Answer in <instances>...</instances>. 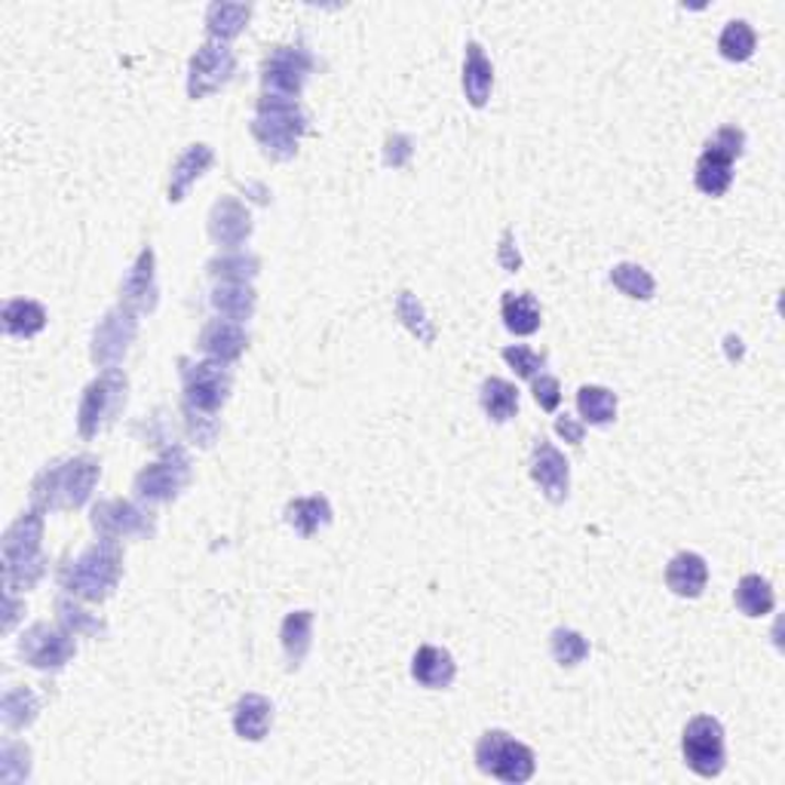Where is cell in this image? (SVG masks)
Here are the masks:
<instances>
[{"instance_id": "f6af8a7d", "label": "cell", "mask_w": 785, "mask_h": 785, "mask_svg": "<svg viewBox=\"0 0 785 785\" xmlns=\"http://www.w3.org/2000/svg\"><path fill=\"white\" fill-rule=\"evenodd\" d=\"M555 430L562 432L565 442H570V446H580V442H584V427H580L570 415L558 417V420H555Z\"/></svg>"}, {"instance_id": "5b68a950", "label": "cell", "mask_w": 785, "mask_h": 785, "mask_svg": "<svg viewBox=\"0 0 785 785\" xmlns=\"http://www.w3.org/2000/svg\"><path fill=\"white\" fill-rule=\"evenodd\" d=\"M476 764L482 773L509 785L528 783L534 776V767H538L534 752L504 730H488L485 737L478 739Z\"/></svg>"}, {"instance_id": "f35d334b", "label": "cell", "mask_w": 785, "mask_h": 785, "mask_svg": "<svg viewBox=\"0 0 785 785\" xmlns=\"http://www.w3.org/2000/svg\"><path fill=\"white\" fill-rule=\"evenodd\" d=\"M209 270L216 277H224L228 282H246L258 274V258L255 255H231V258H218L209 264Z\"/></svg>"}, {"instance_id": "74e56055", "label": "cell", "mask_w": 785, "mask_h": 785, "mask_svg": "<svg viewBox=\"0 0 785 785\" xmlns=\"http://www.w3.org/2000/svg\"><path fill=\"white\" fill-rule=\"evenodd\" d=\"M589 654V642L580 632L574 630H555L553 632V657L558 666H577L586 660Z\"/></svg>"}, {"instance_id": "e0dca14e", "label": "cell", "mask_w": 785, "mask_h": 785, "mask_svg": "<svg viewBox=\"0 0 785 785\" xmlns=\"http://www.w3.org/2000/svg\"><path fill=\"white\" fill-rule=\"evenodd\" d=\"M209 233L218 246H243L252 233V216L240 200L224 197L212 206V216H209Z\"/></svg>"}, {"instance_id": "4fadbf2b", "label": "cell", "mask_w": 785, "mask_h": 785, "mask_svg": "<svg viewBox=\"0 0 785 785\" xmlns=\"http://www.w3.org/2000/svg\"><path fill=\"white\" fill-rule=\"evenodd\" d=\"M139 332V320L129 308H117L105 313V320L95 325L93 335V362L95 366H105L114 369L129 350V344L136 340Z\"/></svg>"}, {"instance_id": "277c9868", "label": "cell", "mask_w": 785, "mask_h": 785, "mask_svg": "<svg viewBox=\"0 0 785 785\" xmlns=\"http://www.w3.org/2000/svg\"><path fill=\"white\" fill-rule=\"evenodd\" d=\"M308 132V117L295 105V99L264 95L258 102V117L252 120V136L258 139L264 154L274 160H292L298 139Z\"/></svg>"}, {"instance_id": "7c38bea8", "label": "cell", "mask_w": 785, "mask_h": 785, "mask_svg": "<svg viewBox=\"0 0 785 785\" xmlns=\"http://www.w3.org/2000/svg\"><path fill=\"white\" fill-rule=\"evenodd\" d=\"M74 650L78 647H74L71 632L49 626V623H34L19 642V654L34 669H62L65 662L74 657Z\"/></svg>"}, {"instance_id": "d6986e66", "label": "cell", "mask_w": 785, "mask_h": 785, "mask_svg": "<svg viewBox=\"0 0 785 785\" xmlns=\"http://www.w3.org/2000/svg\"><path fill=\"white\" fill-rule=\"evenodd\" d=\"M124 304L129 310L157 308V279H154V249H141L139 262L124 279Z\"/></svg>"}, {"instance_id": "8fae6325", "label": "cell", "mask_w": 785, "mask_h": 785, "mask_svg": "<svg viewBox=\"0 0 785 785\" xmlns=\"http://www.w3.org/2000/svg\"><path fill=\"white\" fill-rule=\"evenodd\" d=\"M233 71H236V56H233L228 44H221V41L203 44V47L194 53V59H191L187 95H191L194 102L212 95L233 78Z\"/></svg>"}, {"instance_id": "7bdbcfd3", "label": "cell", "mask_w": 785, "mask_h": 785, "mask_svg": "<svg viewBox=\"0 0 785 785\" xmlns=\"http://www.w3.org/2000/svg\"><path fill=\"white\" fill-rule=\"evenodd\" d=\"M408 157H412V139H405V136H393V139L386 141V154H384L386 166L400 170V166H405V163H408Z\"/></svg>"}, {"instance_id": "8992f818", "label": "cell", "mask_w": 785, "mask_h": 785, "mask_svg": "<svg viewBox=\"0 0 785 785\" xmlns=\"http://www.w3.org/2000/svg\"><path fill=\"white\" fill-rule=\"evenodd\" d=\"M742 148H746V136H742V129L737 126H724L718 129L712 139H708L706 151L700 157V163H696V187L708 194V197H721L724 191L730 187L734 182V160L742 154Z\"/></svg>"}, {"instance_id": "6da1fadb", "label": "cell", "mask_w": 785, "mask_h": 785, "mask_svg": "<svg viewBox=\"0 0 785 785\" xmlns=\"http://www.w3.org/2000/svg\"><path fill=\"white\" fill-rule=\"evenodd\" d=\"M41 538H44V516L37 507L16 519V524H10V531L3 534L7 589H32L44 577L47 558L41 555Z\"/></svg>"}, {"instance_id": "d590c367", "label": "cell", "mask_w": 785, "mask_h": 785, "mask_svg": "<svg viewBox=\"0 0 785 785\" xmlns=\"http://www.w3.org/2000/svg\"><path fill=\"white\" fill-rule=\"evenodd\" d=\"M611 282L623 295L635 298V301L654 298V277L647 274L645 267H638V264H616L614 270H611Z\"/></svg>"}, {"instance_id": "9c48e42d", "label": "cell", "mask_w": 785, "mask_h": 785, "mask_svg": "<svg viewBox=\"0 0 785 785\" xmlns=\"http://www.w3.org/2000/svg\"><path fill=\"white\" fill-rule=\"evenodd\" d=\"M182 378H185V405H191L194 412L203 415H216L218 408L228 402L231 396V371L224 369L218 359L212 362H197V366H187V359H182Z\"/></svg>"}, {"instance_id": "f1b7e54d", "label": "cell", "mask_w": 785, "mask_h": 785, "mask_svg": "<svg viewBox=\"0 0 785 785\" xmlns=\"http://www.w3.org/2000/svg\"><path fill=\"white\" fill-rule=\"evenodd\" d=\"M500 313H504V323L512 335H534L540 328V304L534 301V295L507 292Z\"/></svg>"}, {"instance_id": "30bf717a", "label": "cell", "mask_w": 785, "mask_h": 785, "mask_svg": "<svg viewBox=\"0 0 785 785\" xmlns=\"http://www.w3.org/2000/svg\"><path fill=\"white\" fill-rule=\"evenodd\" d=\"M187 482H191V461L185 448L172 446L136 476V492L145 500H172L182 494Z\"/></svg>"}, {"instance_id": "f546056e", "label": "cell", "mask_w": 785, "mask_h": 785, "mask_svg": "<svg viewBox=\"0 0 785 785\" xmlns=\"http://www.w3.org/2000/svg\"><path fill=\"white\" fill-rule=\"evenodd\" d=\"M482 408L494 424H507L519 412V390L504 378H488L482 384Z\"/></svg>"}, {"instance_id": "cb8c5ba5", "label": "cell", "mask_w": 785, "mask_h": 785, "mask_svg": "<svg viewBox=\"0 0 785 785\" xmlns=\"http://www.w3.org/2000/svg\"><path fill=\"white\" fill-rule=\"evenodd\" d=\"M212 148L209 145H191L185 154L175 160V166H172V182H170V200L178 203L185 200V194L191 191V185L200 178L203 172L212 166Z\"/></svg>"}, {"instance_id": "60d3db41", "label": "cell", "mask_w": 785, "mask_h": 785, "mask_svg": "<svg viewBox=\"0 0 785 785\" xmlns=\"http://www.w3.org/2000/svg\"><path fill=\"white\" fill-rule=\"evenodd\" d=\"M504 359L516 369L519 378H538V371L543 369V362H546L543 356L534 354L531 347H522V344H519V347H507V350H504Z\"/></svg>"}, {"instance_id": "44dd1931", "label": "cell", "mask_w": 785, "mask_h": 785, "mask_svg": "<svg viewBox=\"0 0 785 785\" xmlns=\"http://www.w3.org/2000/svg\"><path fill=\"white\" fill-rule=\"evenodd\" d=\"M494 68L485 56V49L476 41L466 44V62H463V93L473 108H485V102L492 99Z\"/></svg>"}, {"instance_id": "ab89813d", "label": "cell", "mask_w": 785, "mask_h": 785, "mask_svg": "<svg viewBox=\"0 0 785 785\" xmlns=\"http://www.w3.org/2000/svg\"><path fill=\"white\" fill-rule=\"evenodd\" d=\"M56 611H59V620H62V626L68 632H74V635H86V632H102V620H95L90 616L83 608L78 604H71L68 599H59L56 601Z\"/></svg>"}, {"instance_id": "7a4b0ae2", "label": "cell", "mask_w": 785, "mask_h": 785, "mask_svg": "<svg viewBox=\"0 0 785 785\" xmlns=\"http://www.w3.org/2000/svg\"><path fill=\"white\" fill-rule=\"evenodd\" d=\"M99 461L90 454H80L65 463H53L44 470L32 488V500L37 509L83 507L99 482Z\"/></svg>"}, {"instance_id": "ac0fdd59", "label": "cell", "mask_w": 785, "mask_h": 785, "mask_svg": "<svg viewBox=\"0 0 785 785\" xmlns=\"http://www.w3.org/2000/svg\"><path fill=\"white\" fill-rule=\"evenodd\" d=\"M666 584L669 589L681 596V599H696L703 596V589L708 584V565L703 555L696 553H678L669 568H666Z\"/></svg>"}, {"instance_id": "4dcf8cb0", "label": "cell", "mask_w": 785, "mask_h": 785, "mask_svg": "<svg viewBox=\"0 0 785 785\" xmlns=\"http://www.w3.org/2000/svg\"><path fill=\"white\" fill-rule=\"evenodd\" d=\"M249 16H252V7L246 3H212L209 13H206V28L216 41H231L236 34L246 28Z\"/></svg>"}, {"instance_id": "b9f144b4", "label": "cell", "mask_w": 785, "mask_h": 785, "mask_svg": "<svg viewBox=\"0 0 785 785\" xmlns=\"http://www.w3.org/2000/svg\"><path fill=\"white\" fill-rule=\"evenodd\" d=\"M534 400L543 412H555L558 402H562V390H558V381L550 378V374H540L534 378Z\"/></svg>"}, {"instance_id": "836d02e7", "label": "cell", "mask_w": 785, "mask_h": 785, "mask_svg": "<svg viewBox=\"0 0 785 785\" xmlns=\"http://www.w3.org/2000/svg\"><path fill=\"white\" fill-rule=\"evenodd\" d=\"M37 708H41V703L28 688H10L3 693V703H0V718L10 730H19V727H28L37 718Z\"/></svg>"}, {"instance_id": "52a82bcc", "label": "cell", "mask_w": 785, "mask_h": 785, "mask_svg": "<svg viewBox=\"0 0 785 785\" xmlns=\"http://www.w3.org/2000/svg\"><path fill=\"white\" fill-rule=\"evenodd\" d=\"M126 402V378L124 371L108 369L102 378H95L93 384L83 390L78 412V427L83 439H93L99 430L108 424L111 417L120 412Z\"/></svg>"}, {"instance_id": "e575fe53", "label": "cell", "mask_w": 785, "mask_h": 785, "mask_svg": "<svg viewBox=\"0 0 785 785\" xmlns=\"http://www.w3.org/2000/svg\"><path fill=\"white\" fill-rule=\"evenodd\" d=\"M754 44H758V37H754L752 25L737 19V22H727L721 41H718V49H721L724 59H730V62H746V59H752Z\"/></svg>"}, {"instance_id": "484cf974", "label": "cell", "mask_w": 785, "mask_h": 785, "mask_svg": "<svg viewBox=\"0 0 785 785\" xmlns=\"http://www.w3.org/2000/svg\"><path fill=\"white\" fill-rule=\"evenodd\" d=\"M47 325V310L28 298H13L3 304V328L13 338H32Z\"/></svg>"}, {"instance_id": "ffe728a7", "label": "cell", "mask_w": 785, "mask_h": 785, "mask_svg": "<svg viewBox=\"0 0 785 785\" xmlns=\"http://www.w3.org/2000/svg\"><path fill=\"white\" fill-rule=\"evenodd\" d=\"M246 332H243V325L240 323L212 320V323L203 328L200 350L206 356L218 359V362H233V359H240V354L246 350Z\"/></svg>"}, {"instance_id": "ba28073f", "label": "cell", "mask_w": 785, "mask_h": 785, "mask_svg": "<svg viewBox=\"0 0 785 785\" xmlns=\"http://www.w3.org/2000/svg\"><path fill=\"white\" fill-rule=\"evenodd\" d=\"M684 761L696 776H718L724 770V727L712 715H700L684 727L681 737Z\"/></svg>"}, {"instance_id": "9a60e30c", "label": "cell", "mask_w": 785, "mask_h": 785, "mask_svg": "<svg viewBox=\"0 0 785 785\" xmlns=\"http://www.w3.org/2000/svg\"><path fill=\"white\" fill-rule=\"evenodd\" d=\"M93 528L102 531L108 540L132 538V534H151L154 522H151V512H145L129 500H105L93 509Z\"/></svg>"}, {"instance_id": "ee69618b", "label": "cell", "mask_w": 785, "mask_h": 785, "mask_svg": "<svg viewBox=\"0 0 785 785\" xmlns=\"http://www.w3.org/2000/svg\"><path fill=\"white\" fill-rule=\"evenodd\" d=\"M500 264L507 267L509 274H516L519 267H522V258H519V249L512 246V233H504V240H500Z\"/></svg>"}, {"instance_id": "5bb4252c", "label": "cell", "mask_w": 785, "mask_h": 785, "mask_svg": "<svg viewBox=\"0 0 785 785\" xmlns=\"http://www.w3.org/2000/svg\"><path fill=\"white\" fill-rule=\"evenodd\" d=\"M313 59H310L304 49L298 47H277L267 62H264V86L270 90V95H282V99H295L301 93L304 80H308Z\"/></svg>"}, {"instance_id": "1f68e13d", "label": "cell", "mask_w": 785, "mask_h": 785, "mask_svg": "<svg viewBox=\"0 0 785 785\" xmlns=\"http://www.w3.org/2000/svg\"><path fill=\"white\" fill-rule=\"evenodd\" d=\"M734 601H737V608L746 616H767L773 611V604H776V596H773V589H770L764 577L749 574V577L739 580Z\"/></svg>"}, {"instance_id": "8d00e7d4", "label": "cell", "mask_w": 785, "mask_h": 785, "mask_svg": "<svg viewBox=\"0 0 785 785\" xmlns=\"http://www.w3.org/2000/svg\"><path fill=\"white\" fill-rule=\"evenodd\" d=\"M396 316H400L402 323L408 325V332H412V335H417V340L432 344V338H436V328H432V323L427 320L424 308L417 304L415 295L402 292L400 298H396Z\"/></svg>"}, {"instance_id": "3957f363", "label": "cell", "mask_w": 785, "mask_h": 785, "mask_svg": "<svg viewBox=\"0 0 785 785\" xmlns=\"http://www.w3.org/2000/svg\"><path fill=\"white\" fill-rule=\"evenodd\" d=\"M120 570L124 553L117 540L105 538L62 570V586L83 601H105L114 592V586L120 584Z\"/></svg>"}, {"instance_id": "83f0119b", "label": "cell", "mask_w": 785, "mask_h": 785, "mask_svg": "<svg viewBox=\"0 0 785 785\" xmlns=\"http://www.w3.org/2000/svg\"><path fill=\"white\" fill-rule=\"evenodd\" d=\"M212 304H216V310L224 320L243 323V320H249L255 313V292L246 282H221L212 292Z\"/></svg>"}, {"instance_id": "7402d4cb", "label": "cell", "mask_w": 785, "mask_h": 785, "mask_svg": "<svg viewBox=\"0 0 785 785\" xmlns=\"http://www.w3.org/2000/svg\"><path fill=\"white\" fill-rule=\"evenodd\" d=\"M412 676H415L417 684L439 691V688H448V684L454 681V676H458V666H454V660H451V654H448V650H442V647L424 645L415 654V660H412Z\"/></svg>"}, {"instance_id": "d6a6232c", "label": "cell", "mask_w": 785, "mask_h": 785, "mask_svg": "<svg viewBox=\"0 0 785 785\" xmlns=\"http://www.w3.org/2000/svg\"><path fill=\"white\" fill-rule=\"evenodd\" d=\"M577 408H580L586 424L604 427V424H611L616 417V396L611 390H604V386H580Z\"/></svg>"}, {"instance_id": "d4e9b609", "label": "cell", "mask_w": 785, "mask_h": 785, "mask_svg": "<svg viewBox=\"0 0 785 785\" xmlns=\"http://www.w3.org/2000/svg\"><path fill=\"white\" fill-rule=\"evenodd\" d=\"M286 522L292 524L301 538H313L320 528L332 522V507L323 494H313V497H298L286 507Z\"/></svg>"}, {"instance_id": "4316f807", "label": "cell", "mask_w": 785, "mask_h": 785, "mask_svg": "<svg viewBox=\"0 0 785 785\" xmlns=\"http://www.w3.org/2000/svg\"><path fill=\"white\" fill-rule=\"evenodd\" d=\"M310 635H313V614L310 611H295V614L282 620L279 638H282V650H286L292 669H298L304 662V657H308Z\"/></svg>"}, {"instance_id": "2e32d148", "label": "cell", "mask_w": 785, "mask_h": 785, "mask_svg": "<svg viewBox=\"0 0 785 785\" xmlns=\"http://www.w3.org/2000/svg\"><path fill=\"white\" fill-rule=\"evenodd\" d=\"M531 476L540 485V492L546 494V500L553 504H562L568 497V485H570V470L565 454L546 442V439H538L534 446V454H531Z\"/></svg>"}, {"instance_id": "603a6c76", "label": "cell", "mask_w": 785, "mask_h": 785, "mask_svg": "<svg viewBox=\"0 0 785 785\" xmlns=\"http://www.w3.org/2000/svg\"><path fill=\"white\" fill-rule=\"evenodd\" d=\"M270 721H274V706H270V700H264L258 693H246L233 708V730L243 739H252V742L267 737Z\"/></svg>"}]
</instances>
